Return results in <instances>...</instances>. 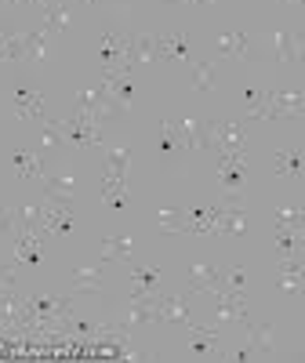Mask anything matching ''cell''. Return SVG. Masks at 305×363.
<instances>
[{
  "label": "cell",
  "instance_id": "26",
  "mask_svg": "<svg viewBox=\"0 0 305 363\" xmlns=\"http://www.w3.org/2000/svg\"><path fill=\"white\" fill-rule=\"evenodd\" d=\"M272 225H287V229H301V211L298 207H280Z\"/></svg>",
  "mask_w": 305,
  "mask_h": 363
},
{
  "label": "cell",
  "instance_id": "31",
  "mask_svg": "<svg viewBox=\"0 0 305 363\" xmlns=\"http://www.w3.org/2000/svg\"><path fill=\"white\" fill-rule=\"evenodd\" d=\"M44 22H48L51 29H66V8H51Z\"/></svg>",
  "mask_w": 305,
  "mask_h": 363
},
{
  "label": "cell",
  "instance_id": "14",
  "mask_svg": "<svg viewBox=\"0 0 305 363\" xmlns=\"http://www.w3.org/2000/svg\"><path fill=\"white\" fill-rule=\"evenodd\" d=\"M280 291L301 294V258H280Z\"/></svg>",
  "mask_w": 305,
  "mask_h": 363
},
{
  "label": "cell",
  "instance_id": "30",
  "mask_svg": "<svg viewBox=\"0 0 305 363\" xmlns=\"http://www.w3.org/2000/svg\"><path fill=\"white\" fill-rule=\"evenodd\" d=\"M262 95H265V91H262V87H255V84H251L248 91H243V113H248V109H255V106L262 102Z\"/></svg>",
  "mask_w": 305,
  "mask_h": 363
},
{
  "label": "cell",
  "instance_id": "34",
  "mask_svg": "<svg viewBox=\"0 0 305 363\" xmlns=\"http://www.w3.org/2000/svg\"><path fill=\"white\" fill-rule=\"evenodd\" d=\"M80 4H99V0H80Z\"/></svg>",
  "mask_w": 305,
  "mask_h": 363
},
{
  "label": "cell",
  "instance_id": "23",
  "mask_svg": "<svg viewBox=\"0 0 305 363\" xmlns=\"http://www.w3.org/2000/svg\"><path fill=\"white\" fill-rule=\"evenodd\" d=\"M48 37H51V26L44 22L37 33H29V40H26V58L29 62H37V58L44 55V44H48Z\"/></svg>",
  "mask_w": 305,
  "mask_h": 363
},
{
  "label": "cell",
  "instance_id": "3",
  "mask_svg": "<svg viewBox=\"0 0 305 363\" xmlns=\"http://www.w3.org/2000/svg\"><path fill=\"white\" fill-rule=\"evenodd\" d=\"M215 149L218 153H248V135L240 120H215Z\"/></svg>",
  "mask_w": 305,
  "mask_h": 363
},
{
  "label": "cell",
  "instance_id": "35",
  "mask_svg": "<svg viewBox=\"0 0 305 363\" xmlns=\"http://www.w3.org/2000/svg\"><path fill=\"white\" fill-rule=\"evenodd\" d=\"M280 4H298V0H280Z\"/></svg>",
  "mask_w": 305,
  "mask_h": 363
},
{
  "label": "cell",
  "instance_id": "13",
  "mask_svg": "<svg viewBox=\"0 0 305 363\" xmlns=\"http://www.w3.org/2000/svg\"><path fill=\"white\" fill-rule=\"evenodd\" d=\"M44 182V196L58 200V203H73V174L62 171L58 178H40Z\"/></svg>",
  "mask_w": 305,
  "mask_h": 363
},
{
  "label": "cell",
  "instance_id": "4",
  "mask_svg": "<svg viewBox=\"0 0 305 363\" xmlns=\"http://www.w3.org/2000/svg\"><path fill=\"white\" fill-rule=\"evenodd\" d=\"M99 58H102V69H113L124 62V48H128V33H99L95 40Z\"/></svg>",
  "mask_w": 305,
  "mask_h": 363
},
{
  "label": "cell",
  "instance_id": "20",
  "mask_svg": "<svg viewBox=\"0 0 305 363\" xmlns=\"http://www.w3.org/2000/svg\"><path fill=\"white\" fill-rule=\"evenodd\" d=\"M272 167L284 178H301V153L298 149H280V153L272 157Z\"/></svg>",
  "mask_w": 305,
  "mask_h": 363
},
{
  "label": "cell",
  "instance_id": "24",
  "mask_svg": "<svg viewBox=\"0 0 305 363\" xmlns=\"http://www.w3.org/2000/svg\"><path fill=\"white\" fill-rule=\"evenodd\" d=\"M157 222H160V233H186V218H182V211H171V207H164L160 215H157Z\"/></svg>",
  "mask_w": 305,
  "mask_h": 363
},
{
  "label": "cell",
  "instance_id": "11",
  "mask_svg": "<svg viewBox=\"0 0 305 363\" xmlns=\"http://www.w3.org/2000/svg\"><path fill=\"white\" fill-rule=\"evenodd\" d=\"M215 287H222V272L211 265H193L189 269V291L193 294H211Z\"/></svg>",
  "mask_w": 305,
  "mask_h": 363
},
{
  "label": "cell",
  "instance_id": "29",
  "mask_svg": "<svg viewBox=\"0 0 305 363\" xmlns=\"http://www.w3.org/2000/svg\"><path fill=\"white\" fill-rule=\"evenodd\" d=\"M18 287V277L11 265H0V291H15Z\"/></svg>",
  "mask_w": 305,
  "mask_h": 363
},
{
  "label": "cell",
  "instance_id": "33",
  "mask_svg": "<svg viewBox=\"0 0 305 363\" xmlns=\"http://www.w3.org/2000/svg\"><path fill=\"white\" fill-rule=\"evenodd\" d=\"M22 4H44V0H22Z\"/></svg>",
  "mask_w": 305,
  "mask_h": 363
},
{
  "label": "cell",
  "instance_id": "21",
  "mask_svg": "<svg viewBox=\"0 0 305 363\" xmlns=\"http://www.w3.org/2000/svg\"><path fill=\"white\" fill-rule=\"evenodd\" d=\"M128 164H131V149H109L106 153V174H113V178H124L128 174Z\"/></svg>",
  "mask_w": 305,
  "mask_h": 363
},
{
  "label": "cell",
  "instance_id": "15",
  "mask_svg": "<svg viewBox=\"0 0 305 363\" xmlns=\"http://www.w3.org/2000/svg\"><path fill=\"white\" fill-rule=\"evenodd\" d=\"M135 247L128 236H106L102 240V262H131Z\"/></svg>",
  "mask_w": 305,
  "mask_h": 363
},
{
  "label": "cell",
  "instance_id": "18",
  "mask_svg": "<svg viewBox=\"0 0 305 363\" xmlns=\"http://www.w3.org/2000/svg\"><path fill=\"white\" fill-rule=\"evenodd\" d=\"M272 51H277L280 62H298V33L277 29V33H272Z\"/></svg>",
  "mask_w": 305,
  "mask_h": 363
},
{
  "label": "cell",
  "instance_id": "9",
  "mask_svg": "<svg viewBox=\"0 0 305 363\" xmlns=\"http://www.w3.org/2000/svg\"><path fill=\"white\" fill-rule=\"evenodd\" d=\"M131 284H135V291L157 294L164 287V269L160 265H131Z\"/></svg>",
  "mask_w": 305,
  "mask_h": 363
},
{
  "label": "cell",
  "instance_id": "25",
  "mask_svg": "<svg viewBox=\"0 0 305 363\" xmlns=\"http://www.w3.org/2000/svg\"><path fill=\"white\" fill-rule=\"evenodd\" d=\"M193 87L196 91H211V87H215V62H196L193 66Z\"/></svg>",
  "mask_w": 305,
  "mask_h": 363
},
{
  "label": "cell",
  "instance_id": "7",
  "mask_svg": "<svg viewBox=\"0 0 305 363\" xmlns=\"http://www.w3.org/2000/svg\"><path fill=\"white\" fill-rule=\"evenodd\" d=\"M178 153H186V145H182V138H178V131H174V124L171 120H160V138H157V160L160 164H171Z\"/></svg>",
  "mask_w": 305,
  "mask_h": 363
},
{
  "label": "cell",
  "instance_id": "28",
  "mask_svg": "<svg viewBox=\"0 0 305 363\" xmlns=\"http://www.w3.org/2000/svg\"><path fill=\"white\" fill-rule=\"evenodd\" d=\"M15 229H18V218H15V211L0 203V236H4V233H15Z\"/></svg>",
  "mask_w": 305,
  "mask_h": 363
},
{
  "label": "cell",
  "instance_id": "32",
  "mask_svg": "<svg viewBox=\"0 0 305 363\" xmlns=\"http://www.w3.org/2000/svg\"><path fill=\"white\" fill-rule=\"evenodd\" d=\"M167 4H211V0H167Z\"/></svg>",
  "mask_w": 305,
  "mask_h": 363
},
{
  "label": "cell",
  "instance_id": "10",
  "mask_svg": "<svg viewBox=\"0 0 305 363\" xmlns=\"http://www.w3.org/2000/svg\"><path fill=\"white\" fill-rule=\"evenodd\" d=\"M218 55H226V58H251L255 55V40L248 33H222L218 37Z\"/></svg>",
  "mask_w": 305,
  "mask_h": 363
},
{
  "label": "cell",
  "instance_id": "8",
  "mask_svg": "<svg viewBox=\"0 0 305 363\" xmlns=\"http://www.w3.org/2000/svg\"><path fill=\"white\" fill-rule=\"evenodd\" d=\"M15 258H18V265H40V236L37 233H29V229H22L18 236H15Z\"/></svg>",
  "mask_w": 305,
  "mask_h": 363
},
{
  "label": "cell",
  "instance_id": "1",
  "mask_svg": "<svg viewBox=\"0 0 305 363\" xmlns=\"http://www.w3.org/2000/svg\"><path fill=\"white\" fill-rule=\"evenodd\" d=\"M11 109L18 120H33V124H44V95L40 91H29V87H11Z\"/></svg>",
  "mask_w": 305,
  "mask_h": 363
},
{
  "label": "cell",
  "instance_id": "17",
  "mask_svg": "<svg viewBox=\"0 0 305 363\" xmlns=\"http://www.w3.org/2000/svg\"><path fill=\"white\" fill-rule=\"evenodd\" d=\"M248 345H251V356H255V359L269 356V352H272V323H251Z\"/></svg>",
  "mask_w": 305,
  "mask_h": 363
},
{
  "label": "cell",
  "instance_id": "2",
  "mask_svg": "<svg viewBox=\"0 0 305 363\" xmlns=\"http://www.w3.org/2000/svg\"><path fill=\"white\" fill-rule=\"evenodd\" d=\"M157 323H174V327H189V301L186 294H164L157 291Z\"/></svg>",
  "mask_w": 305,
  "mask_h": 363
},
{
  "label": "cell",
  "instance_id": "16",
  "mask_svg": "<svg viewBox=\"0 0 305 363\" xmlns=\"http://www.w3.org/2000/svg\"><path fill=\"white\" fill-rule=\"evenodd\" d=\"M277 255L280 258H301V229L277 225Z\"/></svg>",
  "mask_w": 305,
  "mask_h": 363
},
{
  "label": "cell",
  "instance_id": "27",
  "mask_svg": "<svg viewBox=\"0 0 305 363\" xmlns=\"http://www.w3.org/2000/svg\"><path fill=\"white\" fill-rule=\"evenodd\" d=\"M243 284H248V269H229V272H222V287H229V291H243Z\"/></svg>",
  "mask_w": 305,
  "mask_h": 363
},
{
  "label": "cell",
  "instance_id": "5",
  "mask_svg": "<svg viewBox=\"0 0 305 363\" xmlns=\"http://www.w3.org/2000/svg\"><path fill=\"white\" fill-rule=\"evenodd\" d=\"M11 164H15V171H18L22 182H40L44 178V164H40V157L29 145H15L11 149Z\"/></svg>",
  "mask_w": 305,
  "mask_h": 363
},
{
  "label": "cell",
  "instance_id": "6",
  "mask_svg": "<svg viewBox=\"0 0 305 363\" xmlns=\"http://www.w3.org/2000/svg\"><path fill=\"white\" fill-rule=\"evenodd\" d=\"M157 58H160V62H186V58H189V37L186 33H164V37H157Z\"/></svg>",
  "mask_w": 305,
  "mask_h": 363
},
{
  "label": "cell",
  "instance_id": "12",
  "mask_svg": "<svg viewBox=\"0 0 305 363\" xmlns=\"http://www.w3.org/2000/svg\"><path fill=\"white\" fill-rule=\"evenodd\" d=\"M218 342H222V338H218V330L189 323V349H193V356H211Z\"/></svg>",
  "mask_w": 305,
  "mask_h": 363
},
{
  "label": "cell",
  "instance_id": "19",
  "mask_svg": "<svg viewBox=\"0 0 305 363\" xmlns=\"http://www.w3.org/2000/svg\"><path fill=\"white\" fill-rule=\"evenodd\" d=\"M102 287H106V280H102L99 269H77L73 272V291L77 294H99Z\"/></svg>",
  "mask_w": 305,
  "mask_h": 363
},
{
  "label": "cell",
  "instance_id": "22",
  "mask_svg": "<svg viewBox=\"0 0 305 363\" xmlns=\"http://www.w3.org/2000/svg\"><path fill=\"white\" fill-rule=\"evenodd\" d=\"M102 200H106V207H124V178H113V174H106L102 178Z\"/></svg>",
  "mask_w": 305,
  "mask_h": 363
}]
</instances>
